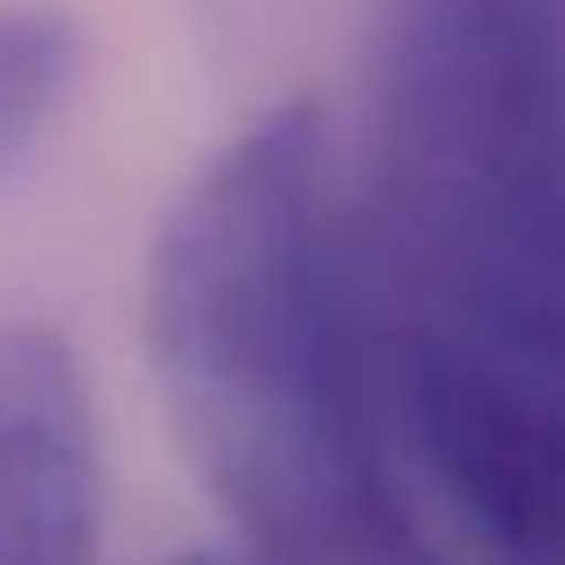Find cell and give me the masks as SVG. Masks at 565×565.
I'll use <instances>...</instances> for the list:
<instances>
[{"mask_svg":"<svg viewBox=\"0 0 565 565\" xmlns=\"http://www.w3.org/2000/svg\"><path fill=\"white\" fill-rule=\"evenodd\" d=\"M353 220L390 341L565 371V0H383Z\"/></svg>","mask_w":565,"mask_h":565,"instance_id":"cell-2","label":"cell"},{"mask_svg":"<svg viewBox=\"0 0 565 565\" xmlns=\"http://www.w3.org/2000/svg\"><path fill=\"white\" fill-rule=\"evenodd\" d=\"M147 359L249 565H487L402 444L353 195L317 104L183 183L147 256Z\"/></svg>","mask_w":565,"mask_h":565,"instance_id":"cell-1","label":"cell"},{"mask_svg":"<svg viewBox=\"0 0 565 565\" xmlns=\"http://www.w3.org/2000/svg\"><path fill=\"white\" fill-rule=\"evenodd\" d=\"M183 565H237V559H183Z\"/></svg>","mask_w":565,"mask_h":565,"instance_id":"cell-5","label":"cell"},{"mask_svg":"<svg viewBox=\"0 0 565 565\" xmlns=\"http://www.w3.org/2000/svg\"><path fill=\"white\" fill-rule=\"evenodd\" d=\"M0 565H98L92 395L43 322H0Z\"/></svg>","mask_w":565,"mask_h":565,"instance_id":"cell-3","label":"cell"},{"mask_svg":"<svg viewBox=\"0 0 565 565\" xmlns=\"http://www.w3.org/2000/svg\"><path fill=\"white\" fill-rule=\"evenodd\" d=\"M79 79V25L62 7L0 0V177L31 159Z\"/></svg>","mask_w":565,"mask_h":565,"instance_id":"cell-4","label":"cell"}]
</instances>
